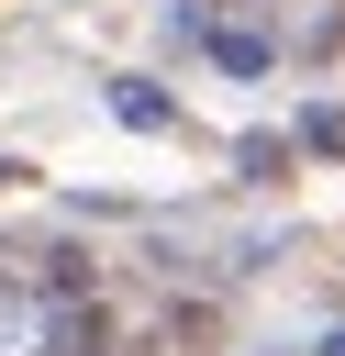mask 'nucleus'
<instances>
[{
	"label": "nucleus",
	"mask_w": 345,
	"mask_h": 356,
	"mask_svg": "<svg viewBox=\"0 0 345 356\" xmlns=\"http://www.w3.org/2000/svg\"><path fill=\"white\" fill-rule=\"evenodd\" d=\"M323 356H345V334H334V345H323Z\"/></svg>",
	"instance_id": "nucleus-4"
},
{
	"label": "nucleus",
	"mask_w": 345,
	"mask_h": 356,
	"mask_svg": "<svg viewBox=\"0 0 345 356\" xmlns=\"http://www.w3.org/2000/svg\"><path fill=\"white\" fill-rule=\"evenodd\" d=\"M111 111H122V122H167V100H156L145 78H122V89H111Z\"/></svg>",
	"instance_id": "nucleus-3"
},
{
	"label": "nucleus",
	"mask_w": 345,
	"mask_h": 356,
	"mask_svg": "<svg viewBox=\"0 0 345 356\" xmlns=\"http://www.w3.org/2000/svg\"><path fill=\"white\" fill-rule=\"evenodd\" d=\"M45 356H111V323H100L89 300H67V312H56V334H45Z\"/></svg>",
	"instance_id": "nucleus-1"
},
{
	"label": "nucleus",
	"mask_w": 345,
	"mask_h": 356,
	"mask_svg": "<svg viewBox=\"0 0 345 356\" xmlns=\"http://www.w3.org/2000/svg\"><path fill=\"white\" fill-rule=\"evenodd\" d=\"M211 56H223L234 78H256V67H267V33H211Z\"/></svg>",
	"instance_id": "nucleus-2"
}]
</instances>
